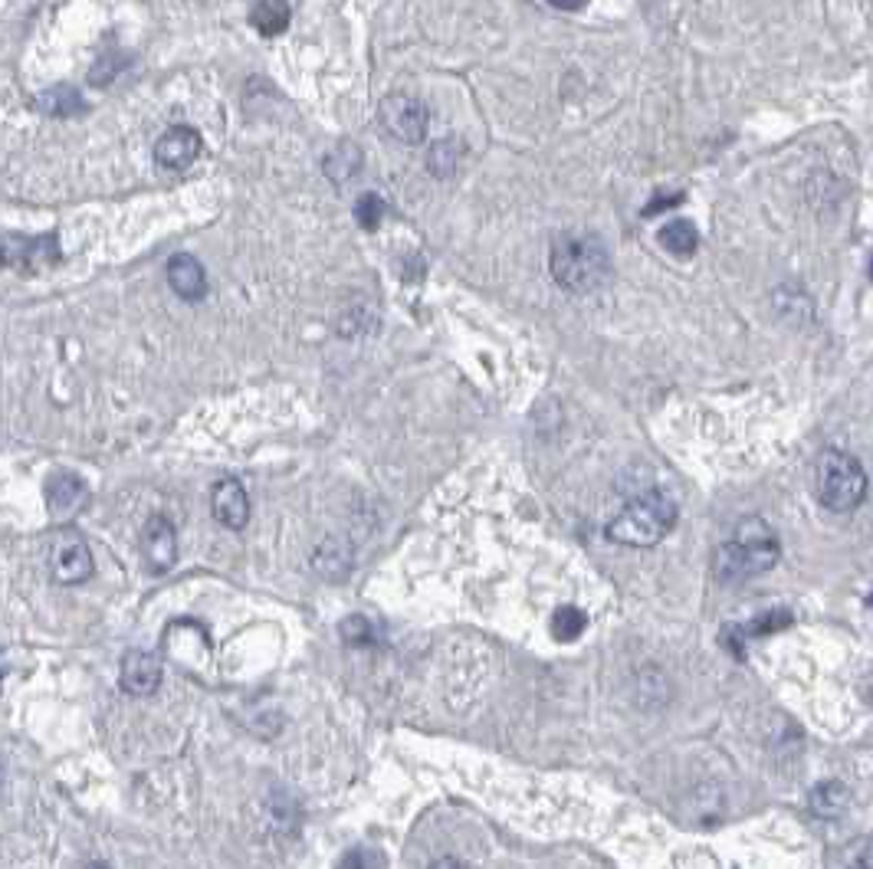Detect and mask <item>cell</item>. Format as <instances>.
<instances>
[{
  "label": "cell",
  "instance_id": "6da1fadb",
  "mask_svg": "<svg viewBox=\"0 0 873 869\" xmlns=\"http://www.w3.org/2000/svg\"><path fill=\"white\" fill-rule=\"evenodd\" d=\"M549 263L555 282L568 292H595L611 279V256L592 233H559Z\"/></svg>",
  "mask_w": 873,
  "mask_h": 869
},
{
  "label": "cell",
  "instance_id": "7a4b0ae2",
  "mask_svg": "<svg viewBox=\"0 0 873 869\" xmlns=\"http://www.w3.org/2000/svg\"><path fill=\"white\" fill-rule=\"evenodd\" d=\"M775 561H778V538L769 528V522L765 519H745L736 528V535L716 548L712 571L719 581L736 584V581L765 575L769 568H775Z\"/></svg>",
  "mask_w": 873,
  "mask_h": 869
},
{
  "label": "cell",
  "instance_id": "3957f363",
  "mask_svg": "<svg viewBox=\"0 0 873 869\" xmlns=\"http://www.w3.org/2000/svg\"><path fill=\"white\" fill-rule=\"evenodd\" d=\"M673 525H676V502L663 492H644L631 499L608 522V538L631 548H651L673 532Z\"/></svg>",
  "mask_w": 873,
  "mask_h": 869
},
{
  "label": "cell",
  "instance_id": "277c9868",
  "mask_svg": "<svg viewBox=\"0 0 873 869\" xmlns=\"http://www.w3.org/2000/svg\"><path fill=\"white\" fill-rule=\"evenodd\" d=\"M815 489L821 505L831 512H854L868 499V472L858 456L844 449H828L815 469Z\"/></svg>",
  "mask_w": 873,
  "mask_h": 869
},
{
  "label": "cell",
  "instance_id": "5b68a950",
  "mask_svg": "<svg viewBox=\"0 0 873 869\" xmlns=\"http://www.w3.org/2000/svg\"><path fill=\"white\" fill-rule=\"evenodd\" d=\"M53 263H59L56 233H43V236L0 233V269L40 272V269H46Z\"/></svg>",
  "mask_w": 873,
  "mask_h": 869
},
{
  "label": "cell",
  "instance_id": "8992f818",
  "mask_svg": "<svg viewBox=\"0 0 873 869\" xmlns=\"http://www.w3.org/2000/svg\"><path fill=\"white\" fill-rule=\"evenodd\" d=\"M378 122L382 129L401 142V145H418L428 138V122H431V112L421 99H411V96H388L378 109Z\"/></svg>",
  "mask_w": 873,
  "mask_h": 869
},
{
  "label": "cell",
  "instance_id": "52a82bcc",
  "mask_svg": "<svg viewBox=\"0 0 873 869\" xmlns=\"http://www.w3.org/2000/svg\"><path fill=\"white\" fill-rule=\"evenodd\" d=\"M49 571L59 584H82L92 578V552L76 528H59L49 548Z\"/></svg>",
  "mask_w": 873,
  "mask_h": 869
},
{
  "label": "cell",
  "instance_id": "ba28073f",
  "mask_svg": "<svg viewBox=\"0 0 873 869\" xmlns=\"http://www.w3.org/2000/svg\"><path fill=\"white\" fill-rule=\"evenodd\" d=\"M201 148H205V142H201V135L191 125H175L155 142V161H158L162 171L178 175V171H188L198 161Z\"/></svg>",
  "mask_w": 873,
  "mask_h": 869
},
{
  "label": "cell",
  "instance_id": "9c48e42d",
  "mask_svg": "<svg viewBox=\"0 0 873 869\" xmlns=\"http://www.w3.org/2000/svg\"><path fill=\"white\" fill-rule=\"evenodd\" d=\"M142 555L155 575H165L178 561V535L165 515H152L142 528Z\"/></svg>",
  "mask_w": 873,
  "mask_h": 869
},
{
  "label": "cell",
  "instance_id": "30bf717a",
  "mask_svg": "<svg viewBox=\"0 0 873 869\" xmlns=\"http://www.w3.org/2000/svg\"><path fill=\"white\" fill-rule=\"evenodd\" d=\"M119 679L129 695H152L162 686V659L148 650L125 653Z\"/></svg>",
  "mask_w": 873,
  "mask_h": 869
},
{
  "label": "cell",
  "instance_id": "8fae6325",
  "mask_svg": "<svg viewBox=\"0 0 873 869\" xmlns=\"http://www.w3.org/2000/svg\"><path fill=\"white\" fill-rule=\"evenodd\" d=\"M211 512L223 528L240 532L250 522V495L236 479H220L211 492Z\"/></svg>",
  "mask_w": 873,
  "mask_h": 869
},
{
  "label": "cell",
  "instance_id": "7c38bea8",
  "mask_svg": "<svg viewBox=\"0 0 873 869\" xmlns=\"http://www.w3.org/2000/svg\"><path fill=\"white\" fill-rule=\"evenodd\" d=\"M168 286L175 289V296H181L185 302H198L208 296V272L195 256H175L168 263Z\"/></svg>",
  "mask_w": 873,
  "mask_h": 869
},
{
  "label": "cell",
  "instance_id": "4fadbf2b",
  "mask_svg": "<svg viewBox=\"0 0 873 869\" xmlns=\"http://www.w3.org/2000/svg\"><path fill=\"white\" fill-rule=\"evenodd\" d=\"M86 499V486L76 472H53L46 482V505L56 519H69Z\"/></svg>",
  "mask_w": 873,
  "mask_h": 869
},
{
  "label": "cell",
  "instance_id": "5bb4252c",
  "mask_svg": "<svg viewBox=\"0 0 873 869\" xmlns=\"http://www.w3.org/2000/svg\"><path fill=\"white\" fill-rule=\"evenodd\" d=\"M289 16H292V10L286 0H256L250 7V23L263 36H279L289 26Z\"/></svg>",
  "mask_w": 873,
  "mask_h": 869
},
{
  "label": "cell",
  "instance_id": "9a60e30c",
  "mask_svg": "<svg viewBox=\"0 0 873 869\" xmlns=\"http://www.w3.org/2000/svg\"><path fill=\"white\" fill-rule=\"evenodd\" d=\"M660 246L666 253L679 256V259L693 256L699 249V230H696V223H689V220H670L660 230Z\"/></svg>",
  "mask_w": 873,
  "mask_h": 869
},
{
  "label": "cell",
  "instance_id": "2e32d148",
  "mask_svg": "<svg viewBox=\"0 0 873 869\" xmlns=\"http://www.w3.org/2000/svg\"><path fill=\"white\" fill-rule=\"evenodd\" d=\"M848 801H851V794H848V788H844L841 781H821V784L811 791V798H808L811 811H815L818 817H825V821H835V817L848 807Z\"/></svg>",
  "mask_w": 873,
  "mask_h": 869
},
{
  "label": "cell",
  "instance_id": "e0dca14e",
  "mask_svg": "<svg viewBox=\"0 0 873 869\" xmlns=\"http://www.w3.org/2000/svg\"><path fill=\"white\" fill-rule=\"evenodd\" d=\"M36 109L46 112V115L63 119V115H76L82 109V99H79V92L73 86H56V89H46V92L36 96Z\"/></svg>",
  "mask_w": 873,
  "mask_h": 869
},
{
  "label": "cell",
  "instance_id": "ac0fdd59",
  "mask_svg": "<svg viewBox=\"0 0 873 869\" xmlns=\"http://www.w3.org/2000/svg\"><path fill=\"white\" fill-rule=\"evenodd\" d=\"M585 627H588V617H585V611L582 608H559L555 611V617H552V634H555V640H578L582 634H585Z\"/></svg>",
  "mask_w": 873,
  "mask_h": 869
},
{
  "label": "cell",
  "instance_id": "d6986e66",
  "mask_svg": "<svg viewBox=\"0 0 873 869\" xmlns=\"http://www.w3.org/2000/svg\"><path fill=\"white\" fill-rule=\"evenodd\" d=\"M355 220L365 226V230H378L382 220H385V201L378 194H362L358 198V208H355Z\"/></svg>",
  "mask_w": 873,
  "mask_h": 869
},
{
  "label": "cell",
  "instance_id": "ffe728a7",
  "mask_svg": "<svg viewBox=\"0 0 873 869\" xmlns=\"http://www.w3.org/2000/svg\"><path fill=\"white\" fill-rule=\"evenodd\" d=\"M382 867H385L382 854L365 850V847H355V850H349V854L339 860V867L335 869H382Z\"/></svg>",
  "mask_w": 873,
  "mask_h": 869
},
{
  "label": "cell",
  "instance_id": "44dd1931",
  "mask_svg": "<svg viewBox=\"0 0 873 869\" xmlns=\"http://www.w3.org/2000/svg\"><path fill=\"white\" fill-rule=\"evenodd\" d=\"M450 148H453V142H440V145H434L431 158H428V168L434 171L436 178H450L453 168H456V155H450Z\"/></svg>",
  "mask_w": 873,
  "mask_h": 869
},
{
  "label": "cell",
  "instance_id": "7402d4cb",
  "mask_svg": "<svg viewBox=\"0 0 873 869\" xmlns=\"http://www.w3.org/2000/svg\"><path fill=\"white\" fill-rule=\"evenodd\" d=\"M342 637H345V644H372V631H368V621L365 617H349L345 624H342Z\"/></svg>",
  "mask_w": 873,
  "mask_h": 869
},
{
  "label": "cell",
  "instance_id": "603a6c76",
  "mask_svg": "<svg viewBox=\"0 0 873 869\" xmlns=\"http://www.w3.org/2000/svg\"><path fill=\"white\" fill-rule=\"evenodd\" d=\"M788 624H792V614H788V611H778V614H769V617L755 627V634H772V631L788 627Z\"/></svg>",
  "mask_w": 873,
  "mask_h": 869
},
{
  "label": "cell",
  "instance_id": "cb8c5ba5",
  "mask_svg": "<svg viewBox=\"0 0 873 869\" xmlns=\"http://www.w3.org/2000/svg\"><path fill=\"white\" fill-rule=\"evenodd\" d=\"M549 3H552L555 10H565V13H575V10H582V7H585L588 0H549Z\"/></svg>",
  "mask_w": 873,
  "mask_h": 869
},
{
  "label": "cell",
  "instance_id": "d4e9b609",
  "mask_svg": "<svg viewBox=\"0 0 873 869\" xmlns=\"http://www.w3.org/2000/svg\"><path fill=\"white\" fill-rule=\"evenodd\" d=\"M431 869H469V867H466V864H460V860H453V857H443V860H436Z\"/></svg>",
  "mask_w": 873,
  "mask_h": 869
},
{
  "label": "cell",
  "instance_id": "484cf974",
  "mask_svg": "<svg viewBox=\"0 0 873 869\" xmlns=\"http://www.w3.org/2000/svg\"><path fill=\"white\" fill-rule=\"evenodd\" d=\"M851 869H871V850H864V854H861V860H858V864H854Z\"/></svg>",
  "mask_w": 873,
  "mask_h": 869
},
{
  "label": "cell",
  "instance_id": "4316f807",
  "mask_svg": "<svg viewBox=\"0 0 873 869\" xmlns=\"http://www.w3.org/2000/svg\"><path fill=\"white\" fill-rule=\"evenodd\" d=\"M89 869H106V867H102V864H92V867H89Z\"/></svg>",
  "mask_w": 873,
  "mask_h": 869
},
{
  "label": "cell",
  "instance_id": "83f0119b",
  "mask_svg": "<svg viewBox=\"0 0 873 869\" xmlns=\"http://www.w3.org/2000/svg\"><path fill=\"white\" fill-rule=\"evenodd\" d=\"M0 775H3V765H0Z\"/></svg>",
  "mask_w": 873,
  "mask_h": 869
}]
</instances>
